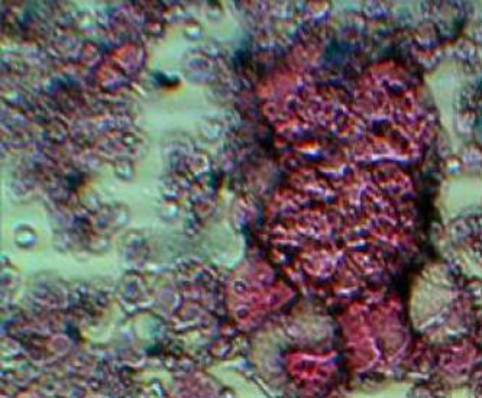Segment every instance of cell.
Returning a JSON list of instances; mask_svg holds the SVG:
<instances>
[{
	"mask_svg": "<svg viewBox=\"0 0 482 398\" xmlns=\"http://www.w3.org/2000/svg\"><path fill=\"white\" fill-rule=\"evenodd\" d=\"M478 134H479V138H482V121L479 123V129H478Z\"/></svg>",
	"mask_w": 482,
	"mask_h": 398,
	"instance_id": "1",
	"label": "cell"
}]
</instances>
